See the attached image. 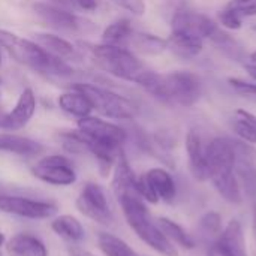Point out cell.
Returning a JSON list of instances; mask_svg holds the SVG:
<instances>
[{
  "mask_svg": "<svg viewBox=\"0 0 256 256\" xmlns=\"http://www.w3.org/2000/svg\"><path fill=\"white\" fill-rule=\"evenodd\" d=\"M78 132L84 140L87 152L98 160L102 176H108L123 150L128 138L126 130L104 118L87 116L78 118Z\"/></svg>",
  "mask_w": 256,
  "mask_h": 256,
  "instance_id": "cell-1",
  "label": "cell"
},
{
  "mask_svg": "<svg viewBox=\"0 0 256 256\" xmlns=\"http://www.w3.org/2000/svg\"><path fill=\"white\" fill-rule=\"evenodd\" d=\"M0 45L15 62L40 75L48 78H69L74 75V69L68 66L63 58L50 54L39 44L9 30H0Z\"/></svg>",
  "mask_w": 256,
  "mask_h": 256,
  "instance_id": "cell-2",
  "label": "cell"
},
{
  "mask_svg": "<svg viewBox=\"0 0 256 256\" xmlns=\"http://www.w3.org/2000/svg\"><path fill=\"white\" fill-rule=\"evenodd\" d=\"M140 86L165 104L186 108L194 106L202 94L201 80L195 74L186 70H176L164 75L148 70Z\"/></svg>",
  "mask_w": 256,
  "mask_h": 256,
  "instance_id": "cell-3",
  "label": "cell"
},
{
  "mask_svg": "<svg viewBox=\"0 0 256 256\" xmlns=\"http://www.w3.org/2000/svg\"><path fill=\"white\" fill-rule=\"evenodd\" d=\"M206 159L208 178L213 182L220 196L231 204H240L243 195L234 174L237 162L234 142L226 138H214L206 148Z\"/></svg>",
  "mask_w": 256,
  "mask_h": 256,
  "instance_id": "cell-4",
  "label": "cell"
},
{
  "mask_svg": "<svg viewBox=\"0 0 256 256\" xmlns=\"http://www.w3.org/2000/svg\"><path fill=\"white\" fill-rule=\"evenodd\" d=\"M122 207L123 216L129 228L136 234V237L144 242L154 252L164 256H178V249L174 246L166 236L159 228L158 222H153L150 212L146 206V201L132 194L117 196Z\"/></svg>",
  "mask_w": 256,
  "mask_h": 256,
  "instance_id": "cell-5",
  "label": "cell"
},
{
  "mask_svg": "<svg viewBox=\"0 0 256 256\" xmlns=\"http://www.w3.org/2000/svg\"><path fill=\"white\" fill-rule=\"evenodd\" d=\"M90 52L99 69L123 81L135 82L140 86L146 74L150 70L132 51L124 46L102 42L100 45L92 46Z\"/></svg>",
  "mask_w": 256,
  "mask_h": 256,
  "instance_id": "cell-6",
  "label": "cell"
},
{
  "mask_svg": "<svg viewBox=\"0 0 256 256\" xmlns=\"http://www.w3.org/2000/svg\"><path fill=\"white\" fill-rule=\"evenodd\" d=\"M74 88L82 92L93 110L106 118L112 120H134L138 116V106L123 94H118L110 88L92 84V82H76Z\"/></svg>",
  "mask_w": 256,
  "mask_h": 256,
  "instance_id": "cell-7",
  "label": "cell"
},
{
  "mask_svg": "<svg viewBox=\"0 0 256 256\" xmlns=\"http://www.w3.org/2000/svg\"><path fill=\"white\" fill-rule=\"evenodd\" d=\"M75 206L82 216L88 218L96 224L110 225L114 220L106 192L98 183L93 182L86 183L76 198Z\"/></svg>",
  "mask_w": 256,
  "mask_h": 256,
  "instance_id": "cell-8",
  "label": "cell"
},
{
  "mask_svg": "<svg viewBox=\"0 0 256 256\" xmlns=\"http://www.w3.org/2000/svg\"><path fill=\"white\" fill-rule=\"evenodd\" d=\"M32 174L51 186H70L76 182V171L72 162L60 154H50L32 166Z\"/></svg>",
  "mask_w": 256,
  "mask_h": 256,
  "instance_id": "cell-9",
  "label": "cell"
},
{
  "mask_svg": "<svg viewBox=\"0 0 256 256\" xmlns=\"http://www.w3.org/2000/svg\"><path fill=\"white\" fill-rule=\"evenodd\" d=\"M57 206L51 201L32 200L18 195H0V212L32 220L51 219L57 213Z\"/></svg>",
  "mask_w": 256,
  "mask_h": 256,
  "instance_id": "cell-10",
  "label": "cell"
},
{
  "mask_svg": "<svg viewBox=\"0 0 256 256\" xmlns=\"http://www.w3.org/2000/svg\"><path fill=\"white\" fill-rule=\"evenodd\" d=\"M218 24L207 15L194 12L184 6L177 8L171 18V32H182L200 39H210L218 30Z\"/></svg>",
  "mask_w": 256,
  "mask_h": 256,
  "instance_id": "cell-11",
  "label": "cell"
},
{
  "mask_svg": "<svg viewBox=\"0 0 256 256\" xmlns=\"http://www.w3.org/2000/svg\"><path fill=\"white\" fill-rule=\"evenodd\" d=\"M33 10L46 26L60 32L76 33V32H87L88 27H93L92 22H87L86 20L74 15L72 12L50 3H44V2L34 3Z\"/></svg>",
  "mask_w": 256,
  "mask_h": 256,
  "instance_id": "cell-12",
  "label": "cell"
},
{
  "mask_svg": "<svg viewBox=\"0 0 256 256\" xmlns=\"http://www.w3.org/2000/svg\"><path fill=\"white\" fill-rule=\"evenodd\" d=\"M36 111V96L32 88H24L18 96V100L12 111L6 112L3 130H20L22 129Z\"/></svg>",
  "mask_w": 256,
  "mask_h": 256,
  "instance_id": "cell-13",
  "label": "cell"
},
{
  "mask_svg": "<svg viewBox=\"0 0 256 256\" xmlns=\"http://www.w3.org/2000/svg\"><path fill=\"white\" fill-rule=\"evenodd\" d=\"M6 254L9 256H48L45 243L28 232H20L12 236L4 243Z\"/></svg>",
  "mask_w": 256,
  "mask_h": 256,
  "instance_id": "cell-14",
  "label": "cell"
},
{
  "mask_svg": "<svg viewBox=\"0 0 256 256\" xmlns=\"http://www.w3.org/2000/svg\"><path fill=\"white\" fill-rule=\"evenodd\" d=\"M112 170H114V174H112L111 186H112V190H114L116 196L126 195V194L138 195V192H136L138 177L135 176L134 170L130 168L129 160L126 158V154L123 153V150L120 152V154H118Z\"/></svg>",
  "mask_w": 256,
  "mask_h": 256,
  "instance_id": "cell-15",
  "label": "cell"
},
{
  "mask_svg": "<svg viewBox=\"0 0 256 256\" xmlns=\"http://www.w3.org/2000/svg\"><path fill=\"white\" fill-rule=\"evenodd\" d=\"M186 152L189 158V168L192 176L204 182L208 178V171H207V159H206V148L202 147L201 136L198 135L196 130H189L186 135Z\"/></svg>",
  "mask_w": 256,
  "mask_h": 256,
  "instance_id": "cell-16",
  "label": "cell"
},
{
  "mask_svg": "<svg viewBox=\"0 0 256 256\" xmlns=\"http://www.w3.org/2000/svg\"><path fill=\"white\" fill-rule=\"evenodd\" d=\"M0 152L30 158L40 154L44 152V146L27 136L15 134H0Z\"/></svg>",
  "mask_w": 256,
  "mask_h": 256,
  "instance_id": "cell-17",
  "label": "cell"
},
{
  "mask_svg": "<svg viewBox=\"0 0 256 256\" xmlns=\"http://www.w3.org/2000/svg\"><path fill=\"white\" fill-rule=\"evenodd\" d=\"M147 182V184L152 188V190L154 192V195L165 201V202H171L176 198V183L174 178L171 177V174L164 170V168H152L150 171H147L142 176Z\"/></svg>",
  "mask_w": 256,
  "mask_h": 256,
  "instance_id": "cell-18",
  "label": "cell"
},
{
  "mask_svg": "<svg viewBox=\"0 0 256 256\" xmlns=\"http://www.w3.org/2000/svg\"><path fill=\"white\" fill-rule=\"evenodd\" d=\"M166 40H168V48L172 51V54H176L183 60L196 57L204 48L202 39L182 32H171V36Z\"/></svg>",
  "mask_w": 256,
  "mask_h": 256,
  "instance_id": "cell-19",
  "label": "cell"
},
{
  "mask_svg": "<svg viewBox=\"0 0 256 256\" xmlns=\"http://www.w3.org/2000/svg\"><path fill=\"white\" fill-rule=\"evenodd\" d=\"M57 104L64 112H68L76 118H84V117L90 116L93 111V106H92L88 98L76 88H72L70 92L60 94L57 99Z\"/></svg>",
  "mask_w": 256,
  "mask_h": 256,
  "instance_id": "cell-20",
  "label": "cell"
},
{
  "mask_svg": "<svg viewBox=\"0 0 256 256\" xmlns=\"http://www.w3.org/2000/svg\"><path fill=\"white\" fill-rule=\"evenodd\" d=\"M51 230L58 237L70 242V243H80L86 237V230L82 224L72 214H62L51 220Z\"/></svg>",
  "mask_w": 256,
  "mask_h": 256,
  "instance_id": "cell-21",
  "label": "cell"
},
{
  "mask_svg": "<svg viewBox=\"0 0 256 256\" xmlns=\"http://www.w3.org/2000/svg\"><path fill=\"white\" fill-rule=\"evenodd\" d=\"M129 46H132L135 51L144 56H158L164 52L165 50H168V40L156 34L134 32L129 40Z\"/></svg>",
  "mask_w": 256,
  "mask_h": 256,
  "instance_id": "cell-22",
  "label": "cell"
},
{
  "mask_svg": "<svg viewBox=\"0 0 256 256\" xmlns=\"http://www.w3.org/2000/svg\"><path fill=\"white\" fill-rule=\"evenodd\" d=\"M158 225L162 230V232L166 236V238L174 246L186 249V250H192L196 246L194 237L188 231H184L177 222H174V220H171L168 218H159L158 219Z\"/></svg>",
  "mask_w": 256,
  "mask_h": 256,
  "instance_id": "cell-23",
  "label": "cell"
},
{
  "mask_svg": "<svg viewBox=\"0 0 256 256\" xmlns=\"http://www.w3.org/2000/svg\"><path fill=\"white\" fill-rule=\"evenodd\" d=\"M134 27L129 20L122 18L114 22H111L102 33V42L117 46H128L129 40L134 34Z\"/></svg>",
  "mask_w": 256,
  "mask_h": 256,
  "instance_id": "cell-24",
  "label": "cell"
},
{
  "mask_svg": "<svg viewBox=\"0 0 256 256\" xmlns=\"http://www.w3.org/2000/svg\"><path fill=\"white\" fill-rule=\"evenodd\" d=\"M36 44H39L44 50L58 58H68L75 54V46L62 36L50 34V33H38Z\"/></svg>",
  "mask_w": 256,
  "mask_h": 256,
  "instance_id": "cell-25",
  "label": "cell"
},
{
  "mask_svg": "<svg viewBox=\"0 0 256 256\" xmlns=\"http://www.w3.org/2000/svg\"><path fill=\"white\" fill-rule=\"evenodd\" d=\"M219 242L224 246H226L234 256H248L243 230H242V225L238 220H231L226 225V228L220 234Z\"/></svg>",
  "mask_w": 256,
  "mask_h": 256,
  "instance_id": "cell-26",
  "label": "cell"
},
{
  "mask_svg": "<svg viewBox=\"0 0 256 256\" xmlns=\"http://www.w3.org/2000/svg\"><path fill=\"white\" fill-rule=\"evenodd\" d=\"M98 248L105 256H141L124 240L110 232L98 234Z\"/></svg>",
  "mask_w": 256,
  "mask_h": 256,
  "instance_id": "cell-27",
  "label": "cell"
},
{
  "mask_svg": "<svg viewBox=\"0 0 256 256\" xmlns=\"http://www.w3.org/2000/svg\"><path fill=\"white\" fill-rule=\"evenodd\" d=\"M237 120L234 123L236 134L246 142L256 144V118L244 110H238L236 112Z\"/></svg>",
  "mask_w": 256,
  "mask_h": 256,
  "instance_id": "cell-28",
  "label": "cell"
},
{
  "mask_svg": "<svg viewBox=\"0 0 256 256\" xmlns=\"http://www.w3.org/2000/svg\"><path fill=\"white\" fill-rule=\"evenodd\" d=\"M219 21L224 27L230 28V30H238L242 28V24H243V16L236 12L234 9H231L230 6H226L225 9H222L219 14Z\"/></svg>",
  "mask_w": 256,
  "mask_h": 256,
  "instance_id": "cell-29",
  "label": "cell"
},
{
  "mask_svg": "<svg viewBox=\"0 0 256 256\" xmlns=\"http://www.w3.org/2000/svg\"><path fill=\"white\" fill-rule=\"evenodd\" d=\"M200 225H201L202 231H206L207 234L216 236V234H220V230H222V218L216 212H208V213H206L201 218Z\"/></svg>",
  "mask_w": 256,
  "mask_h": 256,
  "instance_id": "cell-30",
  "label": "cell"
},
{
  "mask_svg": "<svg viewBox=\"0 0 256 256\" xmlns=\"http://www.w3.org/2000/svg\"><path fill=\"white\" fill-rule=\"evenodd\" d=\"M230 86L243 98L249 99V100H254L256 102V84L252 82H246L243 80H238V78H230L228 80Z\"/></svg>",
  "mask_w": 256,
  "mask_h": 256,
  "instance_id": "cell-31",
  "label": "cell"
},
{
  "mask_svg": "<svg viewBox=\"0 0 256 256\" xmlns=\"http://www.w3.org/2000/svg\"><path fill=\"white\" fill-rule=\"evenodd\" d=\"M226 6L238 12L242 16L256 15V0H231Z\"/></svg>",
  "mask_w": 256,
  "mask_h": 256,
  "instance_id": "cell-32",
  "label": "cell"
},
{
  "mask_svg": "<svg viewBox=\"0 0 256 256\" xmlns=\"http://www.w3.org/2000/svg\"><path fill=\"white\" fill-rule=\"evenodd\" d=\"M116 4H118L120 8L129 10L134 15H144L146 12V3L144 0H112Z\"/></svg>",
  "mask_w": 256,
  "mask_h": 256,
  "instance_id": "cell-33",
  "label": "cell"
},
{
  "mask_svg": "<svg viewBox=\"0 0 256 256\" xmlns=\"http://www.w3.org/2000/svg\"><path fill=\"white\" fill-rule=\"evenodd\" d=\"M208 256H234V255L230 252V249H228L226 246H224L220 242H218V243H214V244L208 249Z\"/></svg>",
  "mask_w": 256,
  "mask_h": 256,
  "instance_id": "cell-34",
  "label": "cell"
},
{
  "mask_svg": "<svg viewBox=\"0 0 256 256\" xmlns=\"http://www.w3.org/2000/svg\"><path fill=\"white\" fill-rule=\"evenodd\" d=\"M75 3L82 10H94L98 8V0H75Z\"/></svg>",
  "mask_w": 256,
  "mask_h": 256,
  "instance_id": "cell-35",
  "label": "cell"
},
{
  "mask_svg": "<svg viewBox=\"0 0 256 256\" xmlns=\"http://www.w3.org/2000/svg\"><path fill=\"white\" fill-rule=\"evenodd\" d=\"M244 70L249 74V76L256 82V64H244Z\"/></svg>",
  "mask_w": 256,
  "mask_h": 256,
  "instance_id": "cell-36",
  "label": "cell"
},
{
  "mask_svg": "<svg viewBox=\"0 0 256 256\" xmlns=\"http://www.w3.org/2000/svg\"><path fill=\"white\" fill-rule=\"evenodd\" d=\"M70 256H94L93 254L87 252V250H81V249H74L70 250Z\"/></svg>",
  "mask_w": 256,
  "mask_h": 256,
  "instance_id": "cell-37",
  "label": "cell"
},
{
  "mask_svg": "<svg viewBox=\"0 0 256 256\" xmlns=\"http://www.w3.org/2000/svg\"><path fill=\"white\" fill-rule=\"evenodd\" d=\"M4 117H6V111L2 108L0 105V129H3V124H4Z\"/></svg>",
  "mask_w": 256,
  "mask_h": 256,
  "instance_id": "cell-38",
  "label": "cell"
},
{
  "mask_svg": "<svg viewBox=\"0 0 256 256\" xmlns=\"http://www.w3.org/2000/svg\"><path fill=\"white\" fill-rule=\"evenodd\" d=\"M4 243H6V237L0 232V248H2V246H4Z\"/></svg>",
  "mask_w": 256,
  "mask_h": 256,
  "instance_id": "cell-39",
  "label": "cell"
},
{
  "mask_svg": "<svg viewBox=\"0 0 256 256\" xmlns=\"http://www.w3.org/2000/svg\"><path fill=\"white\" fill-rule=\"evenodd\" d=\"M254 230H255V238H256V208L254 212Z\"/></svg>",
  "mask_w": 256,
  "mask_h": 256,
  "instance_id": "cell-40",
  "label": "cell"
},
{
  "mask_svg": "<svg viewBox=\"0 0 256 256\" xmlns=\"http://www.w3.org/2000/svg\"><path fill=\"white\" fill-rule=\"evenodd\" d=\"M250 60H252V62L256 64V51H254V52L250 54Z\"/></svg>",
  "mask_w": 256,
  "mask_h": 256,
  "instance_id": "cell-41",
  "label": "cell"
},
{
  "mask_svg": "<svg viewBox=\"0 0 256 256\" xmlns=\"http://www.w3.org/2000/svg\"><path fill=\"white\" fill-rule=\"evenodd\" d=\"M0 86H2V78H0Z\"/></svg>",
  "mask_w": 256,
  "mask_h": 256,
  "instance_id": "cell-42",
  "label": "cell"
},
{
  "mask_svg": "<svg viewBox=\"0 0 256 256\" xmlns=\"http://www.w3.org/2000/svg\"><path fill=\"white\" fill-rule=\"evenodd\" d=\"M0 64H2V58H0Z\"/></svg>",
  "mask_w": 256,
  "mask_h": 256,
  "instance_id": "cell-43",
  "label": "cell"
}]
</instances>
